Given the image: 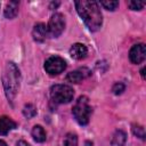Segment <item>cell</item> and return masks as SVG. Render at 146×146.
<instances>
[{
	"mask_svg": "<svg viewBox=\"0 0 146 146\" xmlns=\"http://www.w3.org/2000/svg\"><path fill=\"white\" fill-rule=\"evenodd\" d=\"M50 97L57 104H67L74 97V90L67 84H55L50 89Z\"/></svg>",
	"mask_w": 146,
	"mask_h": 146,
	"instance_id": "4",
	"label": "cell"
},
{
	"mask_svg": "<svg viewBox=\"0 0 146 146\" xmlns=\"http://www.w3.org/2000/svg\"><path fill=\"white\" fill-rule=\"evenodd\" d=\"M64 146H78V136L73 132L66 133L64 137Z\"/></svg>",
	"mask_w": 146,
	"mask_h": 146,
	"instance_id": "16",
	"label": "cell"
},
{
	"mask_svg": "<svg viewBox=\"0 0 146 146\" xmlns=\"http://www.w3.org/2000/svg\"><path fill=\"white\" fill-rule=\"evenodd\" d=\"M48 35V29L46 26V24L43 23H38L34 25L33 30H32V36L34 39V41L36 42H42L44 41V39Z\"/></svg>",
	"mask_w": 146,
	"mask_h": 146,
	"instance_id": "9",
	"label": "cell"
},
{
	"mask_svg": "<svg viewBox=\"0 0 146 146\" xmlns=\"http://www.w3.org/2000/svg\"><path fill=\"white\" fill-rule=\"evenodd\" d=\"M127 140V133L122 130H116L112 138V145L113 146H123Z\"/></svg>",
	"mask_w": 146,
	"mask_h": 146,
	"instance_id": "13",
	"label": "cell"
},
{
	"mask_svg": "<svg viewBox=\"0 0 146 146\" xmlns=\"http://www.w3.org/2000/svg\"><path fill=\"white\" fill-rule=\"evenodd\" d=\"M84 146H92V143L88 140V141H86V143H84Z\"/></svg>",
	"mask_w": 146,
	"mask_h": 146,
	"instance_id": "23",
	"label": "cell"
},
{
	"mask_svg": "<svg viewBox=\"0 0 146 146\" xmlns=\"http://www.w3.org/2000/svg\"><path fill=\"white\" fill-rule=\"evenodd\" d=\"M72 112H73V115H74L76 122L81 125H86L89 122L90 115L92 113V108L89 105L88 97L87 96H80L78 98V100L75 102Z\"/></svg>",
	"mask_w": 146,
	"mask_h": 146,
	"instance_id": "3",
	"label": "cell"
},
{
	"mask_svg": "<svg viewBox=\"0 0 146 146\" xmlns=\"http://www.w3.org/2000/svg\"><path fill=\"white\" fill-rule=\"evenodd\" d=\"M23 115L27 119H32L36 115V107L33 104H26L23 108Z\"/></svg>",
	"mask_w": 146,
	"mask_h": 146,
	"instance_id": "15",
	"label": "cell"
},
{
	"mask_svg": "<svg viewBox=\"0 0 146 146\" xmlns=\"http://www.w3.org/2000/svg\"><path fill=\"white\" fill-rule=\"evenodd\" d=\"M16 127H17L16 122L13 121L10 117H8L6 115H3V116L0 117V135L1 136L7 135L10 130L15 129Z\"/></svg>",
	"mask_w": 146,
	"mask_h": 146,
	"instance_id": "11",
	"label": "cell"
},
{
	"mask_svg": "<svg viewBox=\"0 0 146 146\" xmlns=\"http://www.w3.org/2000/svg\"><path fill=\"white\" fill-rule=\"evenodd\" d=\"M75 8L80 17L83 19L84 24L91 32L100 29L103 24V16L98 2L92 0L75 1Z\"/></svg>",
	"mask_w": 146,
	"mask_h": 146,
	"instance_id": "1",
	"label": "cell"
},
{
	"mask_svg": "<svg viewBox=\"0 0 146 146\" xmlns=\"http://www.w3.org/2000/svg\"><path fill=\"white\" fill-rule=\"evenodd\" d=\"M132 132L135 136L139 137L140 139H145V129L141 125H133L132 127Z\"/></svg>",
	"mask_w": 146,
	"mask_h": 146,
	"instance_id": "18",
	"label": "cell"
},
{
	"mask_svg": "<svg viewBox=\"0 0 146 146\" xmlns=\"http://www.w3.org/2000/svg\"><path fill=\"white\" fill-rule=\"evenodd\" d=\"M100 5L107 10H115L119 7V1H100Z\"/></svg>",
	"mask_w": 146,
	"mask_h": 146,
	"instance_id": "17",
	"label": "cell"
},
{
	"mask_svg": "<svg viewBox=\"0 0 146 146\" xmlns=\"http://www.w3.org/2000/svg\"><path fill=\"white\" fill-rule=\"evenodd\" d=\"M18 7H19V2L18 1H9V2H7L6 7H5V10H3L5 17L9 18V19L16 17V15L18 14Z\"/></svg>",
	"mask_w": 146,
	"mask_h": 146,
	"instance_id": "12",
	"label": "cell"
},
{
	"mask_svg": "<svg viewBox=\"0 0 146 146\" xmlns=\"http://www.w3.org/2000/svg\"><path fill=\"white\" fill-rule=\"evenodd\" d=\"M16 146H30V144H27L25 140H19V141H17Z\"/></svg>",
	"mask_w": 146,
	"mask_h": 146,
	"instance_id": "21",
	"label": "cell"
},
{
	"mask_svg": "<svg viewBox=\"0 0 146 146\" xmlns=\"http://www.w3.org/2000/svg\"><path fill=\"white\" fill-rule=\"evenodd\" d=\"M145 6V2L141 1H129L128 2V7L131 10H141Z\"/></svg>",
	"mask_w": 146,
	"mask_h": 146,
	"instance_id": "19",
	"label": "cell"
},
{
	"mask_svg": "<svg viewBox=\"0 0 146 146\" xmlns=\"http://www.w3.org/2000/svg\"><path fill=\"white\" fill-rule=\"evenodd\" d=\"M129 58L133 64H140L146 58V47L144 43H138L132 46L129 51Z\"/></svg>",
	"mask_w": 146,
	"mask_h": 146,
	"instance_id": "7",
	"label": "cell"
},
{
	"mask_svg": "<svg viewBox=\"0 0 146 146\" xmlns=\"http://www.w3.org/2000/svg\"><path fill=\"white\" fill-rule=\"evenodd\" d=\"M19 81H21V73L18 67L11 62L7 63L3 75H2V83H3L6 96L10 102L14 100L18 91Z\"/></svg>",
	"mask_w": 146,
	"mask_h": 146,
	"instance_id": "2",
	"label": "cell"
},
{
	"mask_svg": "<svg viewBox=\"0 0 146 146\" xmlns=\"http://www.w3.org/2000/svg\"><path fill=\"white\" fill-rule=\"evenodd\" d=\"M0 146H7V144L3 140H0Z\"/></svg>",
	"mask_w": 146,
	"mask_h": 146,
	"instance_id": "24",
	"label": "cell"
},
{
	"mask_svg": "<svg viewBox=\"0 0 146 146\" xmlns=\"http://www.w3.org/2000/svg\"><path fill=\"white\" fill-rule=\"evenodd\" d=\"M32 137L36 143H43L46 140V131L41 125H34L32 129Z\"/></svg>",
	"mask_w": 146,
	"mask_h": 146,
	"instance_id": "14",
	"label": "cell"
},
{
	"mask_svg": "<svg viewBox=\"0 0 146 146\" xmlns=\"http://www.w3.org/2000/svg\"><path fill=\"white\" fill-rule=\"evenodd\" d=\"M124 89H125V86H124L122 82H116V83L113 86L112 91H113L114 95H121V94L124 91Z\"/></svg>",
	"mask_w": 146,
	"mask_h": 146,
	"instance_id": "20",
	"label": "cell"
},
{
	"mask_svg": "<svg viewBox=\"0 0 146 146\" xmlns=\"http://www.w3.org/2000/svg\"><path fill=\"white\" fill-rule=\"evenodd\" d=\"M66 68V62L59 56H51L44 62V70L50 75H57Z\"/></svg>",
	"mask_w": 146,
	"mask_h": 146,
	"instance_id": "6",
	"label": "cell"
},
{
	"mask_svg": "<svg viewBox=\"0 0 146 146\" xmlns=\"http://www.w3.org/2000/svg\"><path fill=\"white\" fill-rule=\"evenodd\" d=\"M145 67H143L141 70H140V74H141V76H143V79H145Z\"/></svg>",
	"mask_w": 146,
	"mask_h": 146,
	"instance_id": "22",
	"label": "cell"
},
{
	"mask_svg": "<svg viewBox=\"0 0 146 146\" xmlns=\"http://www.w3.org/2000/svg\"><path fill=\"white\" fill-rule=\"evenodd\" d=\"M47 29H48V34L50 36H52V38L59 36L63 33L64 29H65V18H64V16L60 13L54 14L49 19Z\"/></svg>",
	"mask_w": 146,
	"mask_h": 146,
	"instance_id": "5",
	"label": "cell"
},
{
	"mask_svg": "<svg viewBox=\"0 0 146 146\" xmlns=\"http://www.w3.org/2000/svg\"><path fill=\"white\" fill-rule=\"evenodd\" d=\"M90 74H91V72H90L88 68L83 67V68H78V70H75V71L70 72V73L66 75L65 79H66L67 82H71V83H79V82H81L83 79L88 78Z\"/></svg>",
	"mask_w": 146,
	"mask_h": 146,
	"instance_id": "8",
	"label": "cell"
},
{
	"mask_svg": "<svg viewBox=\"0 0 146 146\" xmlns=\"http://www.w3.org/2000/svg\"><path fill=\"white\" fill-rule=\"evenodd\" d=\"M88 54V49L87 47L83 44V43H74L71 49H70V55L72 58L76 59V60H80V59H83L86 58Z\"/></svg>",
	"mask_w": 146,
	"mask_h": 146,
	"instance_id": "10",
	"label": "cell"
}]
</instances>
